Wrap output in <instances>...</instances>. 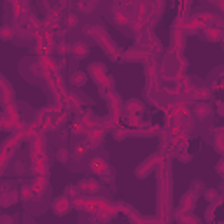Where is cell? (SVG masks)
<instances>
[{
    "label": "cell",
    "mask_w": 224,
    "mask_h": 224,
    "mask_svg": "<svg viewBox=\"0 0 224 224\" xmlns=\"http://www.w3.org/2000/svg\"><path fill=\"white\" fill-rule=\"evenodd\" d=\"M67 23H68L70 26H74V25H75V23H77L75 16H68V18H67Z\"/></svg>",
    "instance_id": "obj_14"
},
{
    "label": "cell",
    "mask_w": 224,
    "mask_h": 224,
    "mask_svg": "<svg viewBox=\"0 0 224 224\" xmlns=\"http://www.w3.org/2000/svg\"><path fill=\"white\" fill-rule=\"evenodd\" d=\"M18 200V193L16 191H11V193H7L6 198H2V205L4 207H9L11 203H14Z\"/></svg>",
    "instance_id": "obj_4"
},
{
    "label": "cell",
    "mask_w": 224,
    "mask_h": 224,
    "mask_svg": "<svg viewBox=\"0 0 224 224\" xmlns=\"http://www.w3.org/2000/svg\"><path fill=\"white\" fill-rule=\"evenodd\" d=\"M208 112H210V109H208V105H205V104L196 105V109H194V116H196V117H200V119L207 117Z\"/></svg>",
    "instance_id": "obj_3"
},
{
    "label": "cell",
    "mask_w": 224,
    "mask_h": 224,
    "mask_svg": "<svg viewBox=\"0 0 224 224\" xmlns=\"http://www.w3.org/2000/svg\"><path fill=\"white\" fill-rule=\"evenodd\" d=\"M72 51H74V55H75V56L81 58V56H84L88 53V47L84 46V44H75V46L72 47Z\"/></svg>",
    "instance_id": "obj_6"
},
{
    "label": "cell",
    "mask_w": 224,
    "mask_h": 224,
    "mask_svg": "<svg viewBox=\"0 0 224 224\" xmlns=\"http://www.w3.org/2000/svg\"><path fill=\"white\" fill-rule=\"evenodd\" d=\"M67 210H68V202H67V198H60L58 202H55V212L65 214Z\"/></svg>",
    "instance_id": "obj_2"
},
{
    "label": "cell",
    "mask_w": 224,
    "mask_h": 224,
    "mask_svg": "<svg viewBox=\"0 0 224 224\" xmlns=\"http://www.w3.org/2000/svg\"><path fill=\"white\" fill-rule=\"evenodd\" d=\"M207 37L210 39V40H217V39H219V32L215 30V28H207Z\"/></svg>",
    "instance_id": "obj_9"
},
{
    "label": "cell",
    "mask_w": 224,
    "mask_h": 224,
    "mask_svg": "<svg viewBox=\"0 0 224 224\" xmlns=\"http://www.w3.org/2000/svg\"><path fill=\"white\" fill-rule=\"evenodd\" d=\"M207 200L208 202H212V200H215V191H207Z\"/></svg>",
    "instance_id": "obj_13"
},
{
    "label": "cell",
    "mask_w": 224,
    "mask_h": 224,
    "mask_svg": "<svg viewBox=\"0 0 224 224\" xmlns=\"http://www.w3.org/2000/svg\"><path fill=\"white\" fill-rule=\"evenodd\" d=\"M32 194H33V187L23 186V189H21V198H23V200H28V198H32Z\"/></svg>",
    "instance_id": "obj_7"
},
{
    "label": "cell",
    "mask_w": 224,
    "mask_h": 224,
    "mask_svg": "<svg viewBox=\"0 0 224 224\" xmlns=\"http://www.w3.org/2000/svg\"><path fill=\"white\" fill-rule=\"evenodd\" d=\"M107 163H105L102 158H93L91 159V170L96 172V173H107Z\"/></svg>",
    "instance_id": "obj_1"
},
{
    "label": "cell",
    "mask_w": 224,
    "mask_h": 224,
    "mask_svg": "<svg viewBox=\"0 0 224 224\" xmlns=\"http://www.w3.org/2000/svg\"><path fill=\"white\" fill-rule=\"evenodd\" d=\"M9 2H12V4H18V0H9Z\"/></svg>",
    "instance_id": "obj_15"
},
{
    "label": "cell",
    "mask_w": 224,
    "mask_h": 224,
    "mask_svg": "<svg viewBox=\"0 0 224 224\" xmlns=\"http://www.w3.org/2000/svg\"><path fill=\"white\" fill-rule=\"evenodd\" d=\"M116 21L119 23V25H124V23H128V18H126V14H123V12H116Z\"/></svg>",
    "instance_id": "obj_11"
},
{
    "label": "cell",
    "mask_w": 224,
    "mask_h": 224,
    "mask_svg": "<svg viewBox=\"0 0 224 224\" xmlns=\"http://www.w3.org/2000/svg\"><path fill=\"white\" fill-rule=\"evenodd\" d=\"M33 170H35V173H39V175L46 173V163H44L42 158L35 159V163H33Z\"/></svg>",
    "instance_id": "obj_5"
},
{
    "label": "cell",
    "mask_w": 224,
    "mask_h": 224,
    "mask_svg": "<svg viewBox=\"0 0 224 224\" xmlns=\"http://www.w3.org/2000/svg\"><path fill=\"white\" fill-rule=\"evenodd\" d=\"M2 37L4 39H11L12 37V30L9 26H4V30H2Z\"/></svg>",
    "instance_id": "obj_12"
},
{
    "label": "cell",
    "mask_w": 224,
    "mask_h": 224,
    "mask_svg": "<svg viewBox=\"0 0 224 224\" xmlns=\"http://www.w3.org/2000/svg\"><path fill=\"white\" fill-rule=\"evenodd\" d=\"M68 156H70V154H68L67 149H60V151H58V159H60L61 163H65L67 159H68Z\"/></svg>",
    "instance_id": "obj_10"
},
{
    "label": "cell",
    "mask_w": 224,
    "mask_h": 224,
    "mask_svg": "<svg viewBox=\"0 0 224 224\" xmlns=\"http://www.w3.org/2000/svg\"><path fill=\"white\" fill-rule=\"evenodd\" d=\"M86 81V75H84V74H82V72H77L75 75L72 77V82H75L77 86H81L82 82Z\"/></svg>",
    "instance_id": "obj_8"
}]
</instances>
